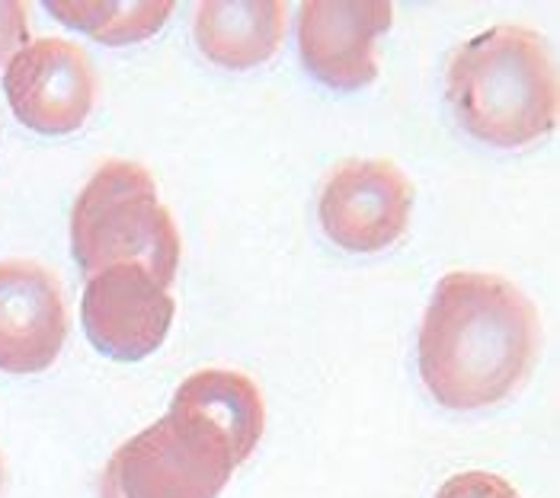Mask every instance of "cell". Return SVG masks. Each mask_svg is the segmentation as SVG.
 Segmentation results:
<instances>
[{
    "label": "cell",
    "instance_id": "cell-1",
    "mask_svg": "<svg viewBox=\"0 0 560 498\" xmlns=\"http://www.w3.org/2000/svg\"><path fill=\"white\" fill-rule=\"evenodd\" d=\"M538 345L541 323L525 290L487 272H448L420 327V377L445 410H487L528 377Z\"/></svg>",
    "mask_w": 560,
    "mask_h": 498
},
{
    "label": "cell",
    "instance_id": "cell-2",
    "mask_svg": "<svg viewBox=\"0 0 560 498\" xmlns=\"http://www.w3.org/2000/svg\"><path fill=\"white\" fill-rule=\"evenodd\" d=\"M448 106L483 144L522 147L558 124V71L545 39L525 26H490L448 64Z\"/></svg>",
    "mask_w": 560,
    "mask_h": 498
},
{
    "label": "cell",
    "instance_id": "cell-3",
    "mask_svg": "<svg viewBox=\"0 0 560 498\" xmlns=\"http://www.w3.org/2000/svg\"><path fill=\"white\" fill-rule=\"evenodd\" d=\"M71 252L86 278L109 265H141L171 288L179 269V230L144 166L106 161L90 176L71 211Z\"/></svg>",
    "mask_w": 560,
    "mask_h": 498
},
{
    "label": "cell",
    "instance_id": "cell-4",
    "mask_svg": "<svg viewBox=\"0 0 560 498\" xmlns=\"http://www.w3.org/2000/svg\"><path fill=\"white\" fill-rule=\"evenodd\" d=\"M237 466L212 425L171 410L106 460L100 498H218Z\"/></svg>",
    "mask_w": 560,
    "mask_h": 498
},
{
    "label": "cell",
    "instance_id": "cell-5",
    "mask_svg": "<svg viewBox=\"0 0 560 498\" xmlns=\"http://www.w3.org/2000/svg\"><path fill=\"white\" fill-rule=\"evenodd\" d=\"M3 93L20 124L55 138L86 122L96 96V74L78 42L48 36L23 45L7 61Z\"/></svg>",
    "mask_w": 560,
    "mask_h": 498
},
{
    "label": "cell",
    "instance_id": "cell-6",
    "mask_svg": "<svg viewBox=\"0 0 560 498\" xmlns=\"http://www.w3.org/2000/svg\"><path fill=\"white\" fill-rule=\"evenodd\" d=\"M413 186L390 161H346L324 182L317 217L349 252H378L407 234Z\"/></svg>",
    "mask_w": 560,
    "mask_h": 498
},
{
    "label": "cell",
    "instance_id": "cell-7",
    "mask_svg": "<svg viewBox=\"0 0 560 498\" xmlns=\"http://www.w3.org/2000/svg\"><path fill=\"white\" fill-rule=\"evenodd\" d=\"M171 290L141 265H109L86 278L81 320L90 345L113 361H141L167 339Z\"/></svg>",
    "mask_w": 560,
    "mask_h": 498
},
{
    "label": "cell",
    "instance_id": "cell-8",
    "mask_svg": "<svg viewBox=\"0 0 560 498\" xmlns=\"http://www.w3.org/2000/svg\"><path fill=\"white\" fill-rule=\"evenodd\" d=\"M390 23L388 0H307L299 10L304 68L334 90L375 83V39L388 33Z\"/></svg>",
    "mask_w": 560,
    "mask_h": 498
},
{
    "label": "cell",
    "instance_id": "cell-9",
    "mask_svg": "<svg viewBox=\"0 0 560 498\" xmlns=\"http://www.w3.org/2000/svg\"><path fill=\"white\" fill-rule=\"evenodd\" d=\"M68 339V307L58 278L26 259L0 262V371L39 374Z\"/></svg>",
    "mask_w": 560,
    "mask_h": 498
},
{
    "label": "cell",
    "instance_id": "cell-10",
    "mask_svg": "<svg viewBox=\"0 0 560 498\" xmlns=\"http://www.w3.org/2000/svg\"><path fill=\"white\" fill-rule=\"evenodd\" d=\"M171 410L196 415L206 425H212L234 451L237 463L254 454L266 425L262 393L257 383L247 374L218 371V368L186 377L173 393Z\"/></svg>",
    "mask_w": 560,
    "mask_h": 498
},
{
    "label": "cell",
    "instance_id": "cell-11",
    "mask_svg": "<svg viewBox=\"0 0 560 498\" xmlns=\"http://www.w3.org/2000/svg\"><path fill=\"white\" fill-rule=\"evenodd\" d=\"M285 36V3L250 0V3H202L196 13L199 51L231 71H247L269 61Z\"/></svg>",
    "mask_w": 560,
    "mask_h": 498
},
{
    "label": "cell",
    "instance_id": "cell-12",
    "mask_svg": "<svg viewBox=\"0 0 560 498\" xmlns=\"http://www.w3.org/2000/svg\"><path fill=\"white\" fill-rule=\"evenodd\" d=\"M48 13L71 26L81 29L90 39L103 45H135V42L151 39L154 33L164 29L171 20V0H48Z\"/></svg>",
    "mask_w": 560,
    "mask_h": 498
},
{
    "label": "cell",
    "instance_id": "cell-13",
    "mask_svg": "<svg viewBox=\"0 0 560 498\" xmlns=\"http://www.w3.org/2000/svg\"><path fill=\"white\" fill-rule=\"evenodd\" d=\"M435 498H522L516 486H510L503 476L497 473H483V470H471V473H458L452 476Z\"/></svg>",
    "mask_w": 560,
    "mask_h": 498
},
{
    "label": "cell",
    "instance_id": "cell-14",
    "mask_svg": "<svg viewBox=\"0 0 560 498\" xmlns=\"http://www.w3.org/2000/svg\"><path fill=\"white\" fill-rule=\"evenodd\" d=\"M23 45H30V10L26 3H0V64L10 61Z\"/></svg>",
    "mask_w": 560,
    "mask_h": 498
},
{
    "label": "cell",
    "instance_id": "cell-15",
    "mask_svg": "<svg viewBox=\"0 0 560 498\" xmlns=\"http://www.w3.org/2000/svg\"><path fill=\"white\" fill-rule=\"evenodd\" d=\"M0 486H3V456H0Z\"/></svg>",
    "mask_w": 560,
    "mask_h": 498
}]
</instances>
